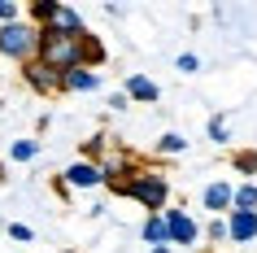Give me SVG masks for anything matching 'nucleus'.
Returning <instances> with one entry per match:
<instances>
[{
    "label": "nucleus",
    "mask_w": 257,
    "mask_h": 253,
    "mask_svg": "<svg viewBox=\"0 0 257 253\" xmlns=\"http://www.w3.org/2000/svg\"><path fill=\"white\" fill-rule=\"evenodd\" d=\"M209 240H218V244L227 240V218H218V223H209Z\"/></svg>",
    "instance_id": "20"
},
{
    "label": "nucleus",
    "mask_w": 257,
    "mask_h": 253,
    "mask_svg": "<svg viewBox=\"0 0 257 253\" xmlns=\"http://www.w3.org/2000/svg\"><path fill=\"white\" fill-rule=\"evenodd\" d=\"M0 105H5V101H0Z\"/></svg>",
    "instance_id": "22"
},
{
    "label": "nucleus",
    "mask_w": 257,
    "mask_h": 253,
    "mask_svg": "<svg viewBox=\"0 0 257 253\" xmlns=\"http://www.w3.org/2000/svg\"><path fill=\"white\" fill-rule=\"evenodd\" d=\"M22 79H27V88H31V92H40V96L61 92V74H53V70H48V66H40V61H27V66H22Z\"/></svg>",
    "instance_id": "5"
},
{
    "label": "nucleus",
    "mask_w": 257,
    "mask_h": 253,
    "mask_svg": "<svg viewBox=\"0 0 257 253\" xmlns=\"http://www.w3.org/2000/svg\"><path fill=\"white\" fill-rule=\"evenodd\" d=\"M40 66H48L53 74H70V70H92L105 61V48L83 31V35H66V31L44 27L40 31V53H35Z\"/></svg>",
    "instance_id": "1"
},
{
    "label": "nucleus",
    "mask_w": 257,
    "mask_h": 253,
    "mask_svg": "<svg viewBox=\"0 0 257 253\" xmlns=\"http://www.w3.org/2000/svg\"><path fill=\"white\" fill-rule=\"evenodd\" d=\"M175 66L183 70V74H196V70H201V57H196V53H183V57L175 61Z\"/></svg>",
    "instance_id": "17"
},
{
    "label": "nucleus",
    "mask_w": 257,
    "mask_h": 253,
    "mask_svg": "<svg viewBox=\"0 0 257 253\" xmlns=\"http://www.w3.org/2000/svg\"><path fill=\"white\" fill-rule=\"evenodd\" d=\"M183 148H188V140L179 131H166L162 140H157V153H183Z\"/></svg>",
    "instance_id": "14"
},
{
    "label": "nucleus",
    "mask_w": 257,
    "mask_h": 253,
    "mask_svg": "<svg viewBox=\"0 0 257 253\" xmlns=\"http://www.w3.org/2000/svg\"><path fill=\"white\" fill-rule=\"evenodd\" d=\"M166 236H170V244H196V236H201V227H196V218H192L188 210H166Z\"/></svg>",
    "instance_id": "4"
},
{
    "label": "nucleus",
    "mask_w": 257,
    "mask_h": 253,
    "mask_svg": "<svg viewBox=\"0 0 257 253\" xmlns=\"http://www.w3.org/2000/svg\"><path fill=\"white\" fill-rule=\"evenodd\" d=\"M113 192H122V197H136L140 205H144V210H153V214H162V210H166V197H170L166 179H162V175H153V171L136 175V179H126V184H118Z\"/></svg>",
    "instance_id": "3"
},
{
    "label": "nucleus",
    "mask_w": 257,
    "mask_h": 253,
    "mask_svg": "<svg viewBox=\"0 0 257 253\" xmlns=\"http://www.w3.org/2000/svg\"><path fill=\"white\" fill-rule=\"evenodd\" d=\"M9 236H14V240H22V244H27V240H35V231H31L27 223H9Z\"/></svg>",
    "instance_id": "19"
},
{
    "label": "nucleus",
    "mask_w": 257,
    "mask_h": 253,
    "mask_svg": "<svg viewBox=\"0 0 257 253\" xmlns=\"http://www.w3.org/2000/svg\"><path fill=\"white\" fill-rule=\"evenodd\" d=\"M231 210H253V214H257V184H240V188H235Z\"/></svg>",
    "instance_id": "12"
},
{
    "label": "nucleus",
    "mask_w": 257,
    "mask_h": 253,
    "mask_svg": "<svg viewBox=\"0 0 257 253\" xmlns=\"http://www.w3.org/2000/svg\"><path fill=\"white\" fill-rule=\"evenodd\" d=\"M231 197H235V188H231L227 179H214V184L201 188V205L209 214H231Z\"/></svg>",
    "instance_id": "6"
},
{
    "label": "nucleus",
    "mask_w": 257,
    "mask_h": 253,
    "mask_svg": "<svg viewBox=\"0 0 257 253\" xmlns=\"http://www.w3.org/2000/svg\"><path fill=\"white\" fill-rule=\"evenodd\" d=\"M100 184H105V175H100L96 161H74V166H66V188H100Z\"/></svg>",
    "instance_id": "8"
},
{
    "label": "nucleus",
    "mask_w": 257,
    "mask_h": 253,
    "mask_svg": "<svg viewBox=\"0 0 257 253\" xmlns=\"http://www.w3.org/2000/svg\"><path fill=\"white\" fill-rule=\"evenodd\" d=\"M144 240H149L153 249H157V244H170V236H166V218H162V214H149V218H144Z\"/></svg>",
    "instance_id": "11"
},
{
    "label": "nucleus",
    "mask_w": 257,
    "mask_h": 253,
    "mask_svg": "<svg viewBox=\"0 0 257 253\" xmlns=\"http://www.w3.org/2000/svg\"><path fill=\"white\" fill-rule=\"evenodd\" d=\"M227 240H235V244L257 240V214L253 210H231L227 214Z\"/></svg>",
    "instance_id": "7"
},
{
    "label": "nucleus",
    "mask_w": 257,
    "mask_h": 253,
    "mask_svg": "<svg viewBox=\"0 0 257 253\" xmlns=\"http://www.w3.org/2000/svg\"><path fill=\"white\" fill-rule=\"evenodd\" d=\"M235 171L253 175V171H257V153H240V157H235Z\"/></svg>",
    "instance_id": "18"
},
{
    "label": "nucleus",
    "mask_w": 257,
    "mask_h": 253,
    "mask_svg": "<svg viewBox=\"0 0 257 253\" xmlns=\"http://www.w3.org/2000/svg\"><path fill=\"white\" fill-rule=\"evenodd\" d=\"M40 53V27H31L27 18H18L9 27H0V57H9V61H35Z\"/></svg>",
    "instance_id": "2"
},
{
    "label": "nucleus",
    "mask_w": 257,
    "mask_h": 253,
    "mask_svg": "<svg viewBox=\"0 0 257 253\" xmlns=\"http://www.w3.org/2000/svg\"><path fill=\"white\" fill-rule=\"evenodd\" d=\"M96 88H100L96 70H70V74H61V92H96Z\"/></svg>",
    "instance_id": "10"
},
{
    "label": "nucleus",
    "mask_w": 257,
    "mask_h": 253,
    "mask_svg": "<svg viewBox=\"0 0 257 253\" xmlns=\"http://www.w3.org/2000/svg\"><path fill=\"white\" fill-rule=\"evenodd\" d=\"M70 253H74V249H70Z\"/></svg>",
    "instance_id": "23"
},
{
    "label": "nucleus",
    "mask_w": 257,
    "mask_h": 253,
    "mask_svg": "<svg viewBox=\"0 0 257 253\" xmlns=\"http://www.w3.org/2000/svg\"><path fill=\"white\" fill-rule=\"evenodd\" d=\"M22 18V9H18L14 0H0V27H9V22H18Z\"/></svg>",
    "instance_id": "15"
},
{
    "label": "nucleus",
    "mask_w": 257,
    "mask_h": 253,
    "mask_svg": "<svg viewBox=\"0 0 257 253\" xmlns=\"http://www.w3.org/2000/svg\"><path fill=\"white\" fill-rule=\"evenodd\" d=\"M157 96H162V88H157L149 74H131V79H126V101H144V105H153Z\"/></svg>",
    "instance_id": "9"
},
{
    "label": "nucleus",
    "mask_w": 257,
    "mask_h": 253,
    "mask_svg": "<svg viewBox=\"0 0 257 253\" xmlns=\"http://www.w3.org/2000/svg\"><path fill=\"white\" fill-rule=\"evenodd\" d=\"M35 153H40V140H14V144H9V157L14 161H31Z\"/></svg>",
    "instance_id": "13"
},
{
    "label": "nucleus",
    "mask_w": 257,
    "mask_h": 253,
    "mask_svg": "<svg viewBox=\"0 0 257 253\" xmlns=\"http://www.w3.org/2000/svg\"><path fill=\"white\" fill-rule=\"evenodd\" d=\"M153 253H175V249H170V244H157V249H153Z\"/></svg>",
    "instance_id": "21"
},
{
    "label": "nucleus",
    "mask_w": 257,
    "mask_h": 253,
    "mask_svg": "<svg viewBox=\"0 0 257 253\" xmlns=\"http://www.w3.org/2000/svg\"><path fill=\"white\" fill-rule=\"evenodd\" d=\"M209 135H214V144H227V140H231V131H227V118H214V122H209Z\"/></svg>",
    "instance_id": "16"
}]
</instances>
